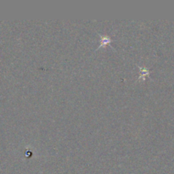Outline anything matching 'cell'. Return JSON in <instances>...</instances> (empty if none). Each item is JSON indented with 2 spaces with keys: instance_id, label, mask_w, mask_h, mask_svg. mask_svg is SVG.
<instances>
[{
  "instance_id": "cell-1",
  "label": "cell",
  "mask_w": 174,
  "mask_h": 174,
  "mask_svg": "<svg viewBox=\"0 0 174 174\" xmlns=\"http://www.w3.org/2000/svg\"><path fill=\"white\" fill-rule=\"evenodd\" d=\"M99 35L100 37V45L99 46L98 48H100L101 47H105L106 45L110 46V42L112 41H111L110 36H103L101 34H99Z\"/></svg>"
},
{
  "instance_id": "cell-2",
  "label": "cell",
  "mask_w": 174,
  "mask_h": 174,
  "mask_svg": "<svg viewBox=\"0 0 174 174\" xmlns=\"http://www.w3.org/2000/svg\"><path fill=\"white\" fill-rule=\"evenodd\" d=\"M140 71H141V76H140V78H142L143 80H145V77L146 76V77H149V71H148V70H146L145 68H142L140 67Z\"/></svg>"
}]
</instances>
